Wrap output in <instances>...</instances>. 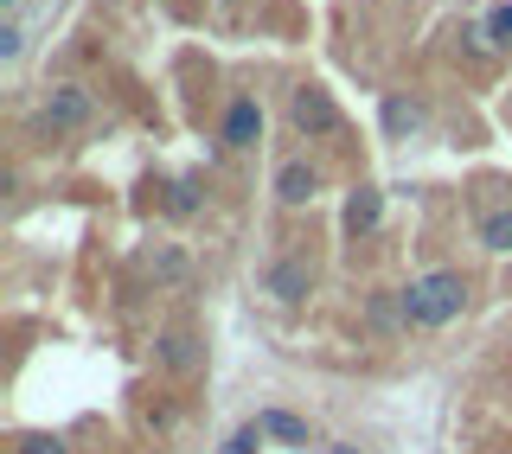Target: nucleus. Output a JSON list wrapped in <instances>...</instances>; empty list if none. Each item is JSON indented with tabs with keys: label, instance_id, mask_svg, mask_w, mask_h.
Wrapping results in <instances>:
<instances>
[{
	"label": "nucleus",
	"instance_id": "f257e3e1",
	"mask_svg": "<svg viewBox=\"0 0 512 454\" xmlns=\"http://www.w3.org/2000/svg\"><path fill=\"white\" fill-rule=\"evenodd\" d=\"M461 307H468V282H461L455 269H436V275H423V282L404 288V320L410 327H448Z\"/></svg>",
	"mask_w": 512,
	"mask_h": 454
},
{
	"label": "nucleus",
	"instance_id": "f03ea898",
	"mask_svg": "<svg viewBox=\"0 0 512 454\" xmlns=\"http://www.w3.org/2000/svg\"><path fill=\"white\" fill-rule=\"evenodd\" d=\"M288 122H295L301 135H340V103H333L320 84H301L288 96Z\"/></svg>",
	"mask_w": 512,
	"mask_h": 454
},
{
	"label": "nucleus",
	"instance_id": "7ed1b4c3",
	"mask_svg": "<svg viewBox=\"0 0 512 454\" xmlns=\"http://www.w3.org/2000/svg\"><path fill=\"white\" fill-rule=\"evenodd\" d=\"M256 141H263V109H256V96H237L224 109V148H256Z\"/></svg>",
	"mask_w": 512,
	"mask_h": 454
},
{
	"label": "nucleus",
	"instance_id": "20e7f679",
	"mask_svg": "<svg viewBox=\"0 0 512 454\" xmlns=\"http://www.w3.org/2000/svg\"><path fill=\"white\" fill-rule=\"evenodd\" d=\"M314 192H320V173L308 160H282L276 167V199L282 205H314Z\"/></svg>",
	"mask_w": 512,
	"mask_h": 454
},
{
	"label": "nucleus",
	"instance_id": "39448f33",
	"mask_svg": "<svg viewBox=\"0 0 512 454\" xmlns=\"http://www.w3.org/2000/svg\"><path fill=\"white\" fill-rule=\"evenodd\" d=\"M378 218H384V192H378V186H359V192L346 199V231H352V237H372Z\"/></svg>",
	"mask_w": 512,
	"mask_h": 454
},
{
	"label": "nucleus",
	"instance_id": "423d86ee",
	"mask_svg": "<svg viewBox=\"0 0 512 454\" xmlns=\"http://www.w3.org/2000/svg\"><path fill=\"white\" fill-rule=\"evenodd\" d=\"M45 116H52L58 128H77V122H84V116H90V96H84V90H77V84H58L52 96H45Z\"/></svg>",
	"mask_w": 512,
	"mask_h": 454
},
{
	"label": "nucleus",
	"instance_id": "0eeeda50",
	"mask_svg": "<svg viewBox=\"0 0 512 454\" xmlns=\"http://www.w3.org/2000/svg\"><path fill=\"white\" fill-rule=\"evenodd\" d=\"M263 288L276 301H301V295H308V263H276V269L263 275Z\"/></svg>",
	"mask_w": 512,
	"mask_h": 454
},
{
	"label": "nucleus",
	"instance_id": "6e6552de",
	"mask_svg": "<svg viewBox=\"0 0 512 454\" xmlns=\"http://www.w3.org/2000/svg\"><path fill=\"white\" fill-rule=\"evenodd\" d=\"M256 429L276 435V442H288V448H308V423H301V416H288V410H263V416H256Z\"/></svg>",
	"mask_w": 512,
	"mask_h": 454
},
{
	"label": "nucleus",
	"instance_id": "1a4fd4ad",
	"mask_svg": "<svg viewBox=\"0 0 512 454\" xmlns=\"http://www.w3.org/2000/svg\"><path fill=\"white\" fill-rule=\"evenodd\" d=\"M480 243H487V250H512V205L506 212H487V224H480Z\"/></svg>",
	"mask_w": 512,
	"mask_h": 454
},
{
	"label": "nucleus",
	"instance_id": "9d476101",
	"mask_svg": "<svg viewBox=\"0 0 512 454\" xmlns=\"http://www.w3.org/2000/svg\"><path fill=\"white\" fill-rule=\"evenodd\" d=\"M384 128H391V135H410V128H423V109L404 103V96H391V103H384Z\"/></svg>",
	"mask_w": 512,
	"mask_h": 454
},
{
	"label": "nucleus",
	"instance_id": "9b49d317",
	"mask_svg": "<svg viewBox=\"0 0 512 454\" xmlns=\"http://www.w3.org/2000/svg\"><path fill=\"white\" fill-rule=\"evenodd\" d=\"M160 359H167L173 371H186L192 365V339L186 333H167V339H160Z\"/></svg>",
	"mask_w": 512,
	"mask_h": 454
},
{
	"label": "nucleus",
	"instance_id": "f8f14e48",
	"mask_svg": "<svg viewBox=\"0 0 512 454\" xmlns=\"http://www.w3.org/2000/svg\"><path fill=\"white\" fill-rule=\"evenodd\" d=\"M13 454H71V448H64L58 435H20V448H13Z\"/></svg>",
	"mask_w": 512,
	"mask_h": 454
},
{
	"label": "nucleus",
	"instance_id": "ddd939ff",
	"mask_svg": "<svg viewBox=\"0 0 512 454\" xmlns=\"http://www.w3.org/2000/svg\"><path fill=\"white\" fill-rule=\"evenodd\" d=\"M487 32H493V45H500V39H512V0H506V7H493V13H487Z\"/></svg>",
	"mask_w": 512,
	"mask_h": 454
},
{
	"label": "nucleus",
	"instance_id": "4468645a",
	"mask_svg": "<svg viewBox=\"0 0 512 454\" xmlns=\"http://www.w3.org/2000/svg\"><path fill=\"white\" fill-rule=\"evenodd\" d=\"M256 442H263V429H237L231 442H224L218 454H256Z\"/></svg>",
	"mask_w": 512,
	"mask_h": 454
},
{
	"label": "nucleus",
	"instance_id": "2eb2a0df",
	"mask_svg": "<svg viewBox=\"0 0 512 454\" xmlns=\"http://www.w3.org/2000/svg\"><path fill=\"white\" fill-rule=\"evenodd\" d=\"M173 212H180V218H192V205H199V192H192V180H180V186H173Z\"/></svg>",
	"mask_w": 512,
	"mask_h": 454
},
{
	"label": "nucleus",
	"instance_id": "dca6fc26",
	"mask_svg": "<svg viewBox=\"0 0 512 454\" xmlns=\"http://www.w3.org/2000/svg\"><path fill=\"white\" fill-rule=\"evenodd\" d=\"M333 454H352V448H333Z\"/></svg>",
	"mask_w": 512,
	"mask_h": 454
}]
</instances>
